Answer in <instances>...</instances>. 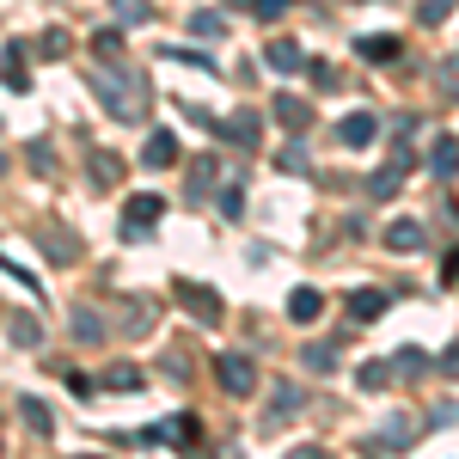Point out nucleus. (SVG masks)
<instances>
[{
  "mask_svg": "<svg viewBox=\"0 0 459 459\" xmlns=\"http://www.w3.org/2000/svg\"><path fill=\"white\" fill-rule=\"evenodd\" d=\"M166 160H172V142H166V135H153V142H147V166H166Z\"/></svg>",
  "mask_w": 459,
  "mask_h": 459,
  "instance_id": "f257e3e1",
  "label": "nucleus"
},
{
  "mask_svg": "<svg viewBox=\"0 0 459 459\" xmlns=\"http://www.w3.org/2000/svg\"><path fill=\"white\" fill-rule=\"evenodd\" d=\"M123 6V19H142V0H117Z\"/></svg>",
  "mask_w": 459,
  "mask_h": 459,
  "instance_id": "f03ea898",
  "label": "nucleus"
}]
</instances>
